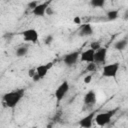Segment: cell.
<instances>
[{"mask_svg": "<svg viewBox=\"0 0 128 128\" xmlns=\"http://www.w3.org/2000/svg\"><path fill=\"white\" fill-rule=\"evenodd\" d=\"M24 93L25 92L23 89H17L6 93L3 96V104L8 108H15L23 98Z\"/></svg>", "mask_w": 128, "mask_h": 128, "instance_id": "1", "label": "cell"}, {"mask_svg": "<svg viewBox=\"0 0 128 128\" xmlns=\"http://www.w3.org/2000/svg\"><path fill=\"white\" fill-rule=\"evenodd\" d=\"M119 108H114V109H111V110H108L106 112H101V113H98L96 114L95 116V123L98 125V126H105L107 124L110 123L112 117L116 114V112L118 111Z\"/></svg>", "mask_w": 128, "mask_h": 128, "instance_id": "2", "label": "cell"}, {"mask_svg": "<svg viewBox=\"0 0 128 128\" xmlns=\"http://www.w3.org/2000/svg\"><path fill=\"white\" fill-rule=\"evenodd\" d=\"M119 70V63H111V64H106L103 67L102 70V76L106 78H116L117 73Z\"/></svg>", "mask_w": 128, "mask_h": 128, "instance_id": "3", "label": "cell"}, {"mask_svg": "<svg viewBox=\"0 0 128 128\" xmlns=\"http://www.w3.org/2000/svg\"><path fill=\"white\" fill-rule=\"evenodd\" d=\"M69 88H70V85L67 80L63 81L57 87V89L55 90V98H56L57 102H61L64 99V97L67 95V93L69 91Z\"/></svg>", "mask_w": 128, "mask_h": 128, "instance_id": "4", "label": "cell"}, {"mask_svg": "<svg viewBox=\"0 0 128 128\" xmlns=\"http://www.w3.org/2000/svg\"><path fill=\"white\" fill-rule=\"evenodd\" d=\"M22 37L25 42H30V43H37L39 39V34L36 29L34 28H29L26 29L22 32Z\"/></svg>", "mask_w": 128, "mask_h": 128, "instance_id": "5", "label": "cell"}, {"mask_svg": "<svg viewBox=\"0 0 128 128\" xmlns=\"http://www.w3.org/2000/svg\"><path fill=\"white\" fill-rule=\"evenodd\" d=\"M80 52L79 51H73V52H70L68 54H66L63 58V61L65 63L66 66L68 67H71L73 65L76 64V62L78 61V59L80 58Z\"/></svg>", "mask_w": 128, "mask_h": 128, "instance_id": "6", "label": "cell"}, {"mask_svg": "<svg viewBox=\"0 0 128 128\" xmlns=\"http://www.w3.org/2000/svg\"><path fill=\"white\" fill-rule=\"evenodd\" d=\"M95 116H96V113L94 111L88 113L86 116H84L83 118H81L79 120V126L81 128H91L93 125Z\"/></svg>", "mask_w": 128, "mask_h": 128, "instance_id": "7", "label": "cell"}, {"mask_svg": "<svg viewBox=\"0 0 128 128\" xmlns=\"http://www.w3.org/2000/svg\"><path fill=\"white\" fill-rule=\"evenodd\" d=\"M106 56H107V48L101 47L99 50L95 51L94 63L95 64H104L106 61Z\"/></svg>", "mask_w": 128, "mask_h": 128, "instance_id": "8", "label": "cell"}, {"mask_svg": "<svg viewBox=\"0 0 128 128\" xmlns=\"http://www.w3.org/2000/svg\"><path fill=\"white\" fill-rule=\"evenodd\" d=\"M49 4H50V2H48V1L39 3L38 6L32 10V13L37 17H44V15H46V10L49 7Z\"/></svg>", "mask_w": 128, "mask_h": 128, "instance_id": "9", "label": "cell"}, {"mask_svg": "<svg viewBox=\"0 0 128 128\" xmlns=\"http://www.w3.org/2000/svg\"><path fill=\"white\" fill-rule=\"evenodd\" d=\"M94 56H95V51L92 50L91 48L81 52L80 54V60L81 62H85V63H93L94 62Z\"/></svg>", "mask_w": 128, "mask_h": 128, "instance_id": "10", "label": "cell"}, {"mask_svg": "<svg viewBox=\"0 0 128 128\" xmlns=\"http://www.w3.org/2000/svg\"><path fill=\"white\" fill-rule=\"evenodd\" d=\"M53 66V62H48L46 64H42V65H39L37 68H36V73L37 75L42 79L46 76V74L48 73V71L52 68Z\"/></svg>", "mask_w": 128, "mask_h": 128, "instance_id": "11", "label": "cell"}, {"mask_svg": "<svg viewBox=\"0 0 128 128\" xmlns=\"http://www.w3.org/2000/svg\"><path fill=\"white\" fill-rule=\"evenodd\" d=\"M97 98H96V93L93 90L88 91L85 96H84V104L86 106H93L96 102Z\"/></svg>", "mask_w": 128, "mask_h": 128, "instance_id": "12", "label": "cell"}, {"mask_svg": "<svg viewBox=\"0 0 128 128\" xmlns=\"http://www.w3.org/2000/svg\"><path fill=\"white\" fill-rule=\"evenodd\" d=\"M93 28L91 26V24H83L79 30V35L82 36V37H85V36H91L93 34Z\"/></svg>", "mask_w": 128, "mask_h": 128, "instance_id": "13", "label": "cell"}, {"mask_svg": "<svg viewBox=\"0 0 128 128\" xmlns=\"http://www.w3.org/2000/svg\"><path fill=\"white\" fill-rule=\"evenodd\" d=\"M127 45H128V38L125 37V38L120 39V40H118L117 42H115L114 48H115V50H117V51H122V50H124V49L127 47Z\"/></svg>", "mask_w": 128, "mask_h": 128, "instance_id": "14", "label": "cell"}, {"mask_svg": "<svg viewBox=\"0 0 128 128\" xmlns=\"http://www.w3.org/2000/svg\"><path fill=\"white\" fill-rule=\"evenodd\" d=\"M28 50H29V48H28V46H27V45L20 46V47H18V48L16 49V51H15V55H16L17 57H19V58L24 57V56H26V55H27Z\"/></svg>", "mask_w": 128, "mask_h": 128, "instance_id": "15", "label": "cell"}, {"mask_svg": "<svg viewBox=\"0 0 128 128\" xmlns=\"http://www.w3.org/2000/svg\"><path fill=\"white\" fill-rule=\"evenodd\" d=\"M119 16V11L118 10H115V9H112V10H109L107 13H106V17L109 21H114L118 18Z\"/></svg>", "mask_w": 128, "mask_h": 128, "instance_id": "16", "label": "cell"}, {"mask_svg": "<svg viewBox=\"0 0 128 128\" xmlns=\"http://www.w3.org/2000/svg\"><path fill=\"white\" fill-rule=\"evenodd\" d=\"M90 4L94 8H102L105 5V0H91Z\"/></svg>", "mask_w": 128, "mask_h": 128, "instance_id": "17", "label": "cell"}, {"mask_svg": "<svg viewBox=\"0 0 128 128\" xmlns=\"http://www.w3.org/2000/svg\"><path fill=\"white\" fill-rule=\"evenodd\" d=\"M90 48L92 50H94V51H97V50H99L101 48V44H100L99 41H94V42H92L90 44Z\"/></svg>", "mask_w": 128, "mask_h": 128, "instance_id": "18", "label": "cell"}, {"mask_svg": "<svg viewBox=\"0 0 128 128\" xmlns=\"http://www.w3.org/2000/svg\"><path fill=\"white\" fill-rule=\"evenodd\" d=\"M86 70L89 71V72H92V71H95L96 70V64L93 62V63H89L86 67Z\"/></svg>", "mask_w": 128, "mask_h": 128, "instance_id": "19", "label": "cell"}, {"mask_svg": "<svg viewBox=\"0 0 128 128\" xmlns=\"http://www.w3.org/2000/svg\"><path fill=\"white\" fill-rule=\"evenodd\" d=\"M38 4H39V2H37V1H31V2H29L27 4V6H28V8H30L31 10H33V9H35L38 6Z\"/></svg>", "mask_w": 128, "mask_h": 128, "instance_id": "20", "label": "cell"}, {"mask_svg": "<svg viewBox=\"0 0 128 128\" xmlns=\"http://www.w3.org/2000/svg\"><path fill=\"white\" fill-rule=\"evenodd\" d=\"M53 40H54L53 36H52V35H48V36L45 38L44 42H45V44H46V45H50V44L53 42Z\"/></svg>", "mask_w": 128, "mask_h": 128, "instance_id": "21", "label": "cell"}, {"mask_svg": "<svg viewBox=\"0 0 128 128\" xmlns=\"http://www.w3.org/2000/svg\"><path fill=\"white\" fill-rule=\"evenodd\" d=\"M28 75L30 78H33L36 75V68H31L28 70Z\"/></svg>", "mask_w": 128, "mask_h": 128, "instance_id": "22", "label": "cell"}, {"mask_svg": "<svg viewBox=\"0 0 128 128\" xmlns=\"http://www.w3.org/2000/svg\"><path fill=\"white\" fill-rule=\"evenodd\" d=\"M54 14V11H53V9H52V7H48L47 8V10H46V15H48V16H52Z\"/></svg>", "mask_w": 128, "mask_h": 128, "instance_id": "23", "label": "cell"}, {"mask_svg": "<svg viewBox=\"0 0 128 128\" xmlns=\"http://www.w3.org/2000/svg\"><path fill=\"white\" fill-rule=\"evenodd\" d=\"M91 80H92V76H91V75H87V76L84 77V83H86V84L90 83Z\"/></svg>", "mask_w": 128, "mask_h": 128, "instance_id": "24", "label": "cell"}, {"mask_svg": "<svg viewBox=\"0 0 128 128\" xmlns=\"http://www.w3.org/2000/svg\"><path fill=\"white\" fill-rule=\"evenodd\" d=\"M73 21H74V23H76V24H80V23H81V19H80V17H79V16L74 17Z\"/></svg>", "mask_w": 128, "mask_h": 128, "instance_id": "25", "label": "cell"}, {"mask_svg": "<svg viewBox=\"0 0 128 128\" xmlns=\"http://www.w3.org/2000/svg\"><path fill=\"white\" fill-rule=\"evenodd\" d=\"M125 19H128V12H126V14H125V17H124Z\"/></svg>", "mask_w": 128, "mask_h": 128, "instance_id": "26", "label": "cell"}, {"mask_svg": "<svg viewBox=\"0 0 128 128\" xmlns=\"http://www.w3.org/2000/svg\"><path fill=\"white\" fill-rule=\"evenodd\" d=\"M127 116H128V114H127Z\"/></svg>", "mask_w": 128, "mask_h": 128, "instance_id": "27", "label": "cell"}]
</instances>
